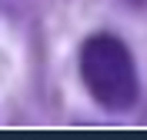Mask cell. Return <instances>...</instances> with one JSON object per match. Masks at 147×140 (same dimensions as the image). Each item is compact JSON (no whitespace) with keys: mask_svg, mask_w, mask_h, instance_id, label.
<instances>
[{"mask_svg":"<svg viewBox=\"0 0 147 140\" xmlns=\"http://www.w3.org/2000/svg\"><path fill=\"white\" fill-rule=\"evenodd\" d=\"M80 77L90 97L107 110H127L137 100V70L124 40L94 33L80 47Z\"/></svg>","mask_w":147,"mask_h":140,"instance_id":"1","label":"cell"}]
</instances>
